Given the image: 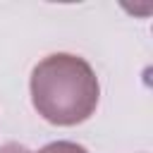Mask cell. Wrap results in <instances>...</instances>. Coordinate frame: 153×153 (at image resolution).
I'll use <instances>...</instances> for the list:
<instances>
[{
	"instance_id": "1",
	"label": "cell",
	"mask_w": 153,
	"mask_h": 153,
	"mask_svg": "<svg viewBox=\"0 0 153 153\" xmlns=\"http://www.w3.org/2000/svg\"><path fill=\"white\" fill-rule=\"evenodd\" d=\"M29 91L36 112L57 127L86 122L100 100V84L93 67L72 53L43 57L31 69Z\"/></svg>"
},
{
	"instance_id": "2",
	"label": "cell",
	"mask_w": 153,
	"mask_h": 153,
	"mask_svg": "<svg viewBox=\"0 0 153 153\" xmlns=\"http://www.w3.org/2000/svg\"><path fill=\"white\" fill-rule=\"evenodd\" d=\"M38 153H88V151L74 141H53V143H45Z\"/></svg>"
},
{
	"instance_id": "3",
	"label": "cell",
	"mask_w": 153,
	"mask_h": 153,
	"mask_svg": "<svg viewBox=\"0 0 153 153\" xmlns=\"http://www.w3.org/2000/svg\"><path fill=\"white\" fill-rule=\"evenodd\" d=\"M0 153H31L26 146H22V143H14V141H10V143H2L0 146Z\"/></svg>"
}]
</instances>
